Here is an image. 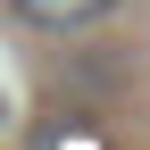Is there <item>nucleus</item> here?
Instances as JSON below:
<instances>
[{
    "instance_id": "1",
    "label": "nucleus",
    "mask_w": 150,
    "mask_h": 150,
    "mask_svg": "<svg viewBox=\"0 0 150 150\" xmlns=\"http://www.w3.org/2000/svg\"><path fill=\"white\" fill-rule=\"evenodd\" d=\"M17 17H33V25H92V17H108L117 0H8Z\"/></svg>"
}]
</instances>
